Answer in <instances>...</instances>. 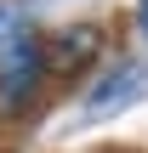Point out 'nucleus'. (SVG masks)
Wrapping results in <instances>:
<instances>
[{
  "label": "nucleus",
  "instance_id": "20e7f679",
  "mask_svg": "<svg viewBox=\"0 0 148 153\" xmlns=\"http://www.w3.org/2000/svg\"><path fill=\"white\" fill-rule=\"evenodd\" d=\"M137 28L148 34V0H137Z\"/></svg>",
  "mask_w": 148,
  "mask_h": 153
},
{
  "label": "nucleus",
  "instance_id": "39448f33",
  "mask_svg": "<svg viewBox=\"0 0 148 153\" xmlns=\"http://www.w3.org/2000/svg\"><path fill=\"white\" fill-rule=\"evenodd\" d=\"M17 6H23V0H17Z\"/></svg>",
  "mask_w": 148,
  "mask_h": 153
},
{
  "label": "nucleus",
  "instance_id": "f257e3e1",
  "mask_svg": "<svg viewBox=\"0 0 148 153\" xmlns=\"http://www.w3.org/2000/svg\"><path fill=\"white\" fill-rule=\"evenodd\" d=\"M46 91V34L17 0H0V119H23Z\"/></svg>",
  "mask_w": 148,
  "mask_h": 153
},
{
  "label": "nucleus",
  "instance_id": "f03ea898",
  "mask_svg": "<svg viewBox=\"0 0 148 153\" xmlns=\"http://www.w3.org/2000/svg\"><path fill=\"white\" fill-rule=\"evenodd\" d=\"M97 57H103V23H63L57 34H46V79L57 85L86 79Z\"/></svg>",
  "mask_w": 148,
  "mask_h": 153
},
{
  "label": "nucleus",
  "instance_id": "7ed1b4c3",
  "mask_svg": "<svg viewBox=\"0 0 148 153\" xmlns=\"http://www.w3.org/2000/svg\"><path fill=\"white\" fill-rule=\"evenodd\" d=\"M143 85H148V68H143V62H131V57H120V62H108V68L86 85L80 108H86V119H108V114H120L125 102H137Z\"/></svg>",
  "mask_w": 148,
  "mask_h": 153
}]
</instances>
